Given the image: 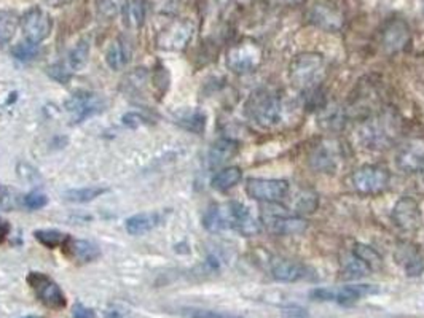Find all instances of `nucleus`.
<instances>
[{
    "label": "nucleus",
    "instance_id": "obj_1",
    "mask_svg": "<svg viewBox=\"0 0 424 318\" xmlns=\"http://www.w3.org/2000/svg\"><path fill=\"white\" fill-rule=\"evenodd\" d=\"M202 225L209 231L235 229L243 235H254L260 231L258 221L241 202H227L222 206H212L207 208L205 216H202Z\"/></svg>",
    "mask_w": 424,
    "mask_h": 318
},
{
    "label": "nucleus",
    "instance_id": "obj_2",
    "mask_svg": "<svg viewBox=\"0 0 424 318\" xmlns=\"http://www.w3.org/2000/svg\"><path fill=\"white\" fill-rule=\"evenodd\" d=\"M401 132V124L396 114L379 113L365 119L357 129L359 143L367 150L382 151L396 143Z\"/></svg>",
    "mask_w": 424,
    "mask_h": 318
},
{
    "label": "nucleus",
    "instance_id": "obj_3",
    "mask_svg": "<svg viewBox=\"0 0 424 318\" xmlns=\"http://www.w3.org/2000/svg\"><path fill=\"white\" fill-rule=\"evenodd\" d=\"M244 112L251 121L260 127H273L282 118V100L268 88L256 89L244 104Z\"/></svg>",
    "mask_w": 424,
    "mask_h": 318
},
{
    "label": "nucleus",
    "instance_id": "obj_4",
    "mask_svg": "<svg viewBox=\"0 0 424 318\" xmlns=\"http://www.w3.org/2000/svg\"><path fill=\"white\" fill-rule=\"evenodd\" d=\"M324 56L313 51L297 54L289 67V80L292 86L300 91L313 93L324 76Z\"/></svg>",
    "mask_w": 424,
    "mask_h": 318
},
{
    "label": "nucleus",
    "instance_id": "obj_5",
    "mask_svg": "<svg viewBox=\"0 0 424 318\" xmlns=\"http://www.w3.org/2000/svg\"><path fill=\"white\" fill-rule=\"evenodd\" d=\"M262 48L254 40H243L229 49L227 53V66L235 73H251L260 66Z\"/></svg>",
    "mask_w": 424,
    "mask_h": 318
},
{
    "label": "nucleus",
    "instance_id": "obj_6",
    "mask_svg": "<svg viewBox=\"0 0 424 318\" xmlns=\"http://www.w3.org/2000/svg\"><path fill=\"white\" fill-rule=\"evenodd\" d=\"M377 293H379V288L377 285L354 283L340 286V288H331V286H327V288H314L309 291V296H311L314 301L348 304L357 301V299H362L365 296L377 295Z\"/></svg>",
    "mask_w": 424,
    "mask_h": 318
},
{
    "label": "nucleus",
    "instance_id": "obj_7",
    "mask_svg": "<svg viewBox=\"0 0 424 318\" xmlns=\"http://www.w3.org/2000/svg\"><path fill=\"white\" fill-rule=\"evenodd\" d=\"M107 108L103 95L91 91H79L66 102V110L72 123H84L85 119L96 117Z\"/></svg>",
    "mask_w": 424,
    "mask_h": 318
},
{
    "label": "nucleus",
    "instance_id": "obj_8",
    "mask_svg": "<svg viewBox=\"0 0 424 318\" xmlns=\"http://www.w3.org/2000/svg\"><path fill=\"white\" fill-rule=\"evenodd\" d=\"M289 182L282 178H249L246 182V193L251 199L276 204L281 202L289 194Z\"/></svg>",
    "mask_w": 424,
    "mask_h": 318
},
{
    "label": "nucleus",
    "instance_id": "obj_9",
    "mask_svg": "<svg viewBox=\"0 0 424 318\" xmlns=\"http://www.w3.org/2000/svg\"><path fill=\"white\" fill-rule=\"evenodd\" d=\"M391 180L389 170L382 165H362L353 172L351 183L359 193L362 194H378L388 188Z\"/></svg>",
    "mask_w": 424,
    "mask_h": 318
},
{
    "label": "nucleus",
    "instance_id": "obj_10",
    "mask_svg": "<svg viewBox=\"0 0 424 318\" xmlns=\"http://www.w3.org/2000/svg\"><path fill=\"white\" fill-rule=\"evenodd\" d=\"M28 283L35 293V296L40 299V302L45 304L47 307L55 310L66 307L67 301L64 293L52 277L42 272H30L28 276Z\"/></svg>",
    "mask_w": 424,
    "mask_h": 318
},
{
    "label": "nucleus",
    "instance_id": "obj_11",
    "mask_svg": "<svg viewBox=\"0 0 424 318\" xmlns=\"http://www.w3.org/2000/svg\"><path fill=\"white\" fill-rule=\"evenodd\" d=\"M52 18L40 8H30L21 18V28L28 42L42 43L52 32Z\"/></svg>",
    "mask_w": 424,
    "mask_h": 318
},
{
    "label": "nucleus",
    "instance_id": "obj_12",
    "mask_svg": "<svg viewBox=\"0 0 424 318\" xmlns=\"http://www.w3.org/2000/svg\"><path fill=\"white\" fill-rule=\"evenodd\" d=\"M392 221H394L396 226L401 228L402 231H416L423 223L421 208L418 206V202L408 196H403L402 199H399L394 208H392Z\"/></svg>",
    "mask_w": 424,
    "mask_h": 318
},
{
    "label": "nucleus",
    "instance_id": "obj_13",
    "mask_svg": "<svg viewBox=\"0 0 424 318\" xmlns=\"http://www.w3.org/2000/svg\"><path fill=\"white\" fill-rule=\"evenodd\" d=\"M263 225L268 231L280 235H297L306 231L308 223L297 215H286L284 212H265Z\"/></svg>",
    "mask_w": 424,
    "mask_h": 318
},
{
    "label": "nucleus",
    "instance_id": "obj_14",
    "mask_svg": "<svg viewBox=\"0 0 424 318\" xmlns=\"http://www.w3.org/2000/svg\"><path fill=\"white\" fill-rule=\"evenodd\" d=\"M193 34V25L188 21H177L168 25L158 37V45L163 49L179 51L187 47Z\"/></svg>",
    "mask_w": 424,
    "mask_h": 318
},
{
    "label": "nucleus",
    "instance_id": "obj_15",
    "mask_svg": "<svg viewBox=\"0 0 424 318\" xmlns=\"http://www.w3.org/2000/svg\"><path fill=\"white\" fill-rule=\"evenodd\" d=\"M397 167L407 174L424 169V140L413 139L403 143L397 153Z\"/></svg>",
    "mask_w": 424,
    "mask_h": 318
},
{
    "label": "nucleus",
    "instance_id": "obj_16",
    "mask_svg": "<svg viewBox=\"0 0 424 318\" xmlns=\"http://www.w3.org/2000/svg\"><path fill=\"white\" fill-rule=\"evenodd\" d=\"M410 28L403 19H391L383 30V47L389 54L399 53L410 43Z\"/></svg>",
    "mask_w": 424,
    "mask_h": 318
},
{
    "label": "nucleus",
    "instance_id": "obj_17",
    "mask_svg": "<svg viewBox=\"0 0 424 318\" xmlns=\"http://www.w3.org/2000/svg\"><path fill=\"white\" fill-rule=\"evenodd\" d=\"M61 248H64L67 257L71 258L74 263H79V264L93 263V261H96L101 257V248L90 240L69 237L66 240V244Z\"/></svg>",
    "mask_w": 424,
    "mask_h": 318
},
{
    "label": "nucleus",
    "instance_id": "obj_18",
    "mask_svg": "<svg viewBox=\"0 0 424 318\" xmlns=\"http://www.w3.org/2000/svg\"><path fill=\"white\" fill-rule=\"evenodd\" d=\"M132 56L131 42L125 37H118L113 40L105 53V62L112 70H123L128 66Z\"/></svg>",
    "mask_w": 424,
    "mask_h": 318
},
{
    "label": "nucleus",
    "instance_id": "obj_19",
    "mask_svg": "<svg viewBox=\"0 0 424 318\" xmlns=\"http://www.w3.org/2000/svg\"><path fill=\"white\" fill-rule=\"evenodd\" d=\"M271 276L280 282H297V280L309 278V269L300 263L289 259H280L275 261L271 266Z\"/></svg>",
    "mask_w": 424,
    "mask_h": 318
},
{
    "label": "nucleus",
    "instance_id": "obj_20",
    "mask_svg": "<svg viewBox=\"0 0 424 318\" xmlns=\"http://www.w3.org/2000/svg\"><path fill=\"white\" fill-rule=\"evenodd\" d=\"M311 21L326 30H338L343 24V16L333 5L319 4L311 10Z\"/></svg>",
    "mask_w": 424,
    "mask_h": 318
},
{
    "label": "nucleus",
    "instance_id": "obj_21",
    "mask_svg": "<svg viewBox=\"0 0 424 318\" xmlns=\"http://www.w3.org/2000/svg\"><path fill=\"white\" fill-rule=\"evenodd\" d=\"M160 215L156 212H144L130 216L125 221V228L131 235H144L160 225Z\"/></svg>",
    "mask_w": 424,
    "mask_h": 318
},
{
    "label": "nucleus",
    "instance_id": "obj_22",
    "mask_svg": "<svg viewBox=\"0 0 424 318\" xmlns=\"http://www.w3.org/2000/svg\"><path fill=\"white\" fill-rule=\"evenodd\" d=\"M206 113L196 108H185L176 113L174 121L176 124H179L185 131H190L193 134H202L206 127Z\"/></svg>",
    "mask_w": 424,
    "mask_h": 318
},
{
    "label": "nucleus",
    "instance_id": "obj_23",
    "mask_svg": "<svg viewBox=\"0 0 424 318\" xmlns=\"http://www.w3.org/2000/svg\"><path fill=\"white\" fill-rule=\"evenodd\" d=\"M236 153H238L236 142H233L230 139H220L211 146V150H209V156H207L209 164H211L212 167H217V165H222L227 161H230Z\"/></svg>",
    "mask_w": 424,
    "mask_h": 318
},
{
    "label": "nucleus",
    "instance_id": "obj_24",
    "mask_svg": "<svg viewBox=\"0 0 424 318\" xmlns=\"http://www.w3.org/2000/svg\"><path fill=\"white\" fill-rule=\"evenodd\" d=\"M122 13H123V23L126 28L139 29L145 21V15H147V4H145V0H126Z\"/></svg>",
    "mask_w": 424,
    "mask_h": 318
},
{
    "label": "nucleus",
    "instance_id": "obj_25",
    "mask_svg": "<svg viewBox=\"0 0 424 318\" xmlns=\"http://www.w3.org/2000/svg\"><path fill=\"white\" fill-rule=\"evenodd\" d=\"M338 148H328V145H321L311 155V165L319 172H333L338 164Z\"/></svg>",
    "mask_w": 424,
    "mask_h": 318
},
{
    "label": "nucleus",
    "instance_id": "obj_26",
    "mask_svg": "<svg viewBox=\"0 0 424 318\" xmlns=\"http://www.w3.org/2000/svg\"><path fill=\"white\" fill-rule=\"evenodd\" d=\"M243 178V170L236 167V165H230V167H225L222 170H219L216 175L212 177V188L217 191H229L233 187L241 182Z\"/></svg>",
    "mask_w": 424,
    "mask_h": 318
},
{
    "label": "nucleus",
    "instance_id": "obj_27",
    "mask_svg": "<svg viewBox=\"0 0 424 318\" xmlns=\"http://www.w3.org/2000/svg\"><path fill=\"white\" fill-rule=\"evenodd\" d=\"M88 57H90V40L84 38V40H80L71 49V53L67 54V59L64 61V64L66 67L74 73V72H79V70H81L86 66Z\"/></svg>",
    "mask_w": 424,
    "mask_h": 318
},
{
    "label": "nucleus",
    "instance_id": "obj_28",
    "mask_svg": "<svg viewBox=\"0 0 424 318\" xmlns=\"http://www.w3.org/2000/svg\"><path fill=\"white\" fill-rule=\"evenodd\" d=\"M150 75L145 69H136L123 80V89L125 93L132 94V95H141L144 89L147 88Z\"/></svg>",
    "mask_w": 424,
    "mask_h": 318
},
{
    "label": "nucleus",
    "instance_id": "obj_29",
    "mask_svg": "<svg viewBox=\"0 0 424 318\" xmlns=\"http://www.w3.org/2000/svg\"><path fill=\"white\" fill-rule=\"evenodd\" d=\"M353 254L357 257L370 271H379L383 267V258L375 248L365 244H356L353 248Z\"/></svg>",
    "mask_w": 424,
    "mask_h": 318
},
{
    "label": "nucleus",
    "instance_id": "obj_30",
    "mask_svg": "<svg viewBox=\"0 0 424 318\" xmlns=\"http://www.w3.org/2000/svg\"><path fill=\"white\" fill-rule=\"evenodd\" d=\"M20 21L15 11L0 10V45L8 43L13 38Z\"/></svg>",
    "mask_w": 424,
    "mask_h": 318
},
{
    "label": "nucleus",
    "instance_id": "obj_31",
    "mask_svg": "<svg viewBox=\"0 0 424 318\" xmlns=\"http://www.w3.org/2000/svg\"><path fill=\"white\" fill-rule=\"evenodd\" d=\"M107 193V188H101V187H88V188H77V189H69L64 193V199L69 202H75V204H86L91 202L98 197Z\"/></svg>",
    "mask_w": 424,
    "mask_h": 318
},
{
    "label": "nucleus",
    "instance_id": "obj_32",
    "mask_svg": "<svg viewBox=\"0 0 424 318\" xmlns=\"http://www.w3.org/2000/svg\"><path fill=\"white\" fill-rule=\"evenodd\" d=\"M34 237L39 240L43 247L58 248L66 244L69 235L61 231H56V229H39V231L34 232Z\"/></svg>",
    "mask_w": 424,
    "mask_h": 318
},
{
    "label": "nucleus",
    "instance_id": "obj_33",
    "mask_svg": "<svg viewBox=\"0 0 424 318\" xmlns=\"http://www.w3.org/2000/svg\"><path fill=\"white\" fill-rule=\"evenodd\" d=\"M179 314L187 317V318H246L244 315L233 314V312L212 310V309H196V307L181 309Z\"/></svg>",
    "mask_w": 424,
    "mask_h": 318
},
{
    "label": "nucleus",
    "instance_id": "obj_34",
    "mask_svg": "<svg viewBox=\"0 0 424 318\" xmlns=\"http://www.w3.org/2000/svg\"><path fill=\"white\" fill-rule=\"evenodd\" d=\"M341 271H343L345 277L353 278V280L365 277V276H369V273H370L369 267H367L357 257H354L353 253H351L350 258H346L343 263H341Z\"/></svg>",
    "mask_w": 424,
    "mask_h": 318
},
{
    "label": "nucleus",
    "instance_id": "obj_35",
    "mask_svg": "<svg viewBox=\"0 0 424 318\" xmlns=\"http://www.w3.org/2000/svg\"><path fill=\"white\" fill-rule=\"evenodd\" d=\"M295 212L300 213H313L318 208V194L313 191H302L295 199Z\"/></svg>",
    "mask_w": 424,
    "mask_h": 318
},
{
    "label": "nucleus",
    "instance_id": "obj_36",
    "mask_svg": "<svg viewBox=\"0 0 424 318\" xmlns=\"http://www.w3.org/2000/svg\"><path fill=\"white\" fill-rule=\"evenodd\" d=\"M11 53H13V56L18 61L29 62V61H33L37 54H39V45H35L33 42L18 43L16 47L11 49Z\"/></svg>",
    "mask_w": 424,
    "mask_h": 318
},
{
    "label": "nucleus",
    "instance_id": "obj_37",
    "mask_svg": "<svg viewBox=\"0 0 424 318\" xmlns=\"http://www.w3.org/2000/svg\"><path fill=\"white\" fill-rule=\"evenodd\" d=\"M126 0H98V11L101 16L113 18L123 10Z\"/></svg>",
    "mask_w": 424,
    "mask_h": 318
},
{
    "label": "nucleus",
    "instance_id": "obj_38",
    "mask_svg": "<svg viewBox=\"0 0 424 318\" xmlns=\"http://www.w3.org/2000/svg\"><path fill=\"white\" fill-rule=\"evenodd\" d=\"M151 85L156 89L158 94H164L169 86V73L164 67H158L151 73Z\"/></svg>",
    "mask_w": 424,
    "mask_h": 318
},
{
    "label": "nucleus",
    "instance_id": "obj_39",
    "mask_svg": "<svg viewBox=\"0 0 424 318\" xmlns=\"http://www.w3.org/2000/svg\"><path fill=\"white\" fill-rule=\"evenodd\" d=\"M47 73L58 83H67L72 76V72L66 67L64 62H56L53 66H50L47 69Z\"/></svg>",
    "mask_w": 424,
    "mask_h": 318
},
{
    "label": "nucleus",
    "instance_id": "obj_40",
    "mask_svg": "<svg viewBox=\"0 0 424 318\" xmlns=\"http://www.w3.org/2000/svg\"><path fill=\"white\" fill-rule=\"evenodd\" d=\"M23 204H24V207L29 210H40L48 204V197H47V194L39 193V191H34V193H29L24 196Z\"/></svg>",
    "mask_w": 424,
    "mask_h": 318
},
{
    "label": "nucleus",
    "instance_id": "obj_41",
    "mask_svg": "<svg viewBox=\"0 0 424 318\" xmlns=\"http://www.w3.org/2000/svg\"><path fill=\"white\" fill-rule=\"evenodd\" d=\"M149 123H150L149 118H145L144 114H139V113H134V112L126 113L123 117V124L131 127V129H136V127H141V126H145Z\"/></svg>",
    "mask_w": 424,
    "mask_h": 318
},
{
    "label": "nucleus",
    "instance_id": "obj_42",
    "mask_svg": "<svg viewBox=\"0 0 424 318\" xmlns=\"http://www.w3.org/2000/svg\"><path fill=\"white\" fill-rule=\"evenodd\" d=\"M72 318H96V312L81 302H77L72 309Z\"/></svg>",
    "mask_w": 424,
    "mask_h": 318
},
{
    "label": "nucleus",
    "instance_id": "obj_43",
    "mask_svg": "<svg viewBox=\"0 0 424 318\" xmlns=\"http://www.w3.org/2000/svg\"><path fill=\"white\" fill-rule=\"evenodd\" d=\"M282 318H311V315H309L305 309L294 307V309H287L286 312H284Z\"/></svg>",
    "mask_w": 424,
    "mask_h": 318
},
{
    "label": "nucleus",
    "instance_id": "obj_44",
    "mask_svg": "<svg viewBox=\"0 0 424 318\" xmlns=\"http://www.w3.org/2000/svg\"><path fill=\"white\" fill-rule=\"evenodd\" d=\"M10 232V225L7 221H0V244L7 239V235Z\"/></svg>",
    "mask_w": 424,
    "mask_h": 318
},
{
    "label": "nucleus",
    "instance_id": "obj_45",
    "mask_svg": "<svg viewBox=\"0 0 424 318\" xmlns=\"http://www.w3.org/2000/svg\"><path fill=\"white\" fill-rule=\"evenodd\" d=\"M105 318H123V314L118 309H110L107 310Z\"/></svg>",
    "mask_w": 424,
    "mask_h": 318
},
{
    "label": "nucleus",
    "instance_id": "obj_46",
    "mask_svg": "<svg viewBox=\"0 0 424 318\" xmlns=\"http://www.w3.org/2000/svg\"><path fill=\"white\" fill-rule=\"evenodd\" d=\"M284 2H294V0H284Z\"/></svg>",
    "mask_w": 424,
    "mask_h": 318
},
{
    "label": "nucleus",
    "instance_id": "obj_47",
    "mask_svg": "<svg viewBox=\"0 0 424 318\" xmlns=\"http://www.w3.org/2000/svg\"><path fill=\"white\" fill-rule=\"evenodd\" d=\"M421 172H423V182H424V169Z\"/></svg>",
    "mask_w": 424,
    "mask_h": 318
},
{
    "label": "nucleus",
    "instance_id": "obj_48",
    "mask_svg": "<svg viewBox=\"0 0 424 318\" xmlns=\"http://www.w3.org/2000/svg\"><path fill=\"white\" fill-rule=\"evenodd\" d=\"M423 10H424V4H423Z\"/></svg>",
    "mask_w": 424,
    "mask_h": 318
}]
</instances>
